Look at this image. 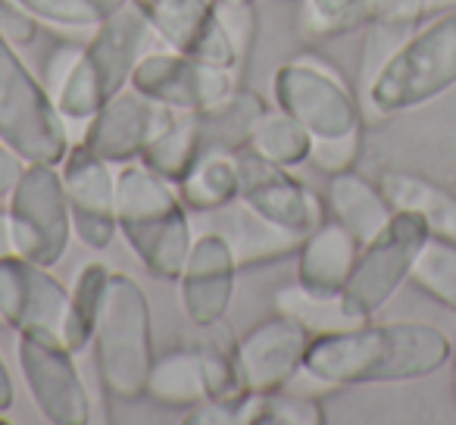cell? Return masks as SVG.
Returning <instances> with one entry per match:
<instances>
[{
  "label": "cell",
  "mask_w": 456,
  "mask_h": 425,
  "mask_svg": "<svg viewBox=\"0 0 456 425\" xmlns=\"http://www.w3.org/2000/svg\"><path fill=\"white\" fill-rule=\"evenodd\" d=\"M453 344L425 323H360L313 335L297 379L316 388L391 385L437 372L450 363Z\"/></svg>",
  "instance_id": "1"
},
{
  "label": "cell",
  "mask_w": 456,
  "mask_h": 425,
  "mask_svg": "<svg viewBox=\"0 0 456 425\" xmlns=\"http://www.w3.org/2000/svg\"><path fill=\"white\" fill-rule=\"evenodd\" d=\"M116 223L147 273L166 282L178 279L194 244V232L175 184L147 169L144 163L119 166Z\"/></svg>",
  "instance_id": "2"
},
{
  "label": "cell",
  "mask_w": 456,
  "mask_h": 425,
  "mask_svg": "<svg viewBox=\"0 0 456 425\" xmlns=\"http://www.w3.org/2000/svg\"><path fill=\"white\" fill-rule=\"evenodd\" d=\"M151 32V22L132 4L103 20L82 45L76 66L53 94L63 119L88 122L103 103L126 91L132 85L134 66L147 53Z\"/></svg>",
  "instance_id": "3"
},
{
  "label": "cell",
  "mask_w": 456,
  "mask_h": 425,
  "mask_svg": "<svg viewBox=\"0 0 456 425\" xmlns=\"http://www.w3.org/2000/svg\"><path fill=\"white\" fill-rule=\"evenodd\" d=\"M94 360L103 391L122 404L147 397L153 354V316L144 288L126 273H110L107 300L94 329Z\"/></svg>",
  "instance_id": "4"
},
{
  "label": "cell",
  "mask_w": 456,
  "mask_h": 425,
  "mask_svg": "<svg viewBox=\"0 0 456 425\" xmlns=\"http://www.w3.org/2000/svg\"><path fill=\"white\" fill-rule=\"evenodd\" d=\"M456 85V10L416 32L362 91V110L372 116L403 113L441 97Z\"/></svg>",
  "instance_id": "5"
},
{
  "label": "cell",
  "mask_w": 456,
  "mask_h": 425,
  "mask_svg": "<svg viewBox=\"0 0 456 425\" xmlns=\"http://www.w3.org/2000/svg\"><path fill=\"white\" fill-rule=\"evenodd\" d=\"M0 141L13 147L26 163L60 166L69 151V128L63 113L4 32H0Z\"/></svg>",
  "instance_id": "6"
},
{
  "label": "cell",
  "mask_w": 456,
  "mask_h": 425,
  "mask_svg": "<svg viewBox=\"0 0 456 425\" xmlns=\"http://www.w3.org/2000/svg\"><path fill=\"white\" fill-rule=\"evenodd\" d=\"M431 229L412 209H394L387 225L360 248L356 263L344 282L341 300L344 313L354 323H369L387 300L397 294V288L410 279L422 244L428 241Z\"/></svg>",
  "instance_id": "7"
},
{
  "label": "cell",
  "mask_w": 456,
  "mask_h": 425,
  "mask_svg": "<svg viewBox=\"0 0 456 425\" xmlns=\"http://www.w3.org/2000/svg\"><path fill=\"white\" fill-rule=\"evenodd\" d=\"M275 107L291 113L313 141L362 135V103L319 57H291L273 76Z\"/></svg>",
  "instance_id": "8"
},
{
  "label": "cell",
  "mask_w": 456,
  "mask_h": 425,
  "mask_svg": "<svg viewBox=\"0 0 456 425\" xmlns=\"http://www.w3.org/2000/svg\"><path fill=\"white\" fill-rule=\"evenodd\" d=\"M7 213L16 254L47 269L63 260L72 238V217L60 166L26 163L13 194L7 197Z\"/></svg>",
  "instance_id": "9"
},
{
  "label": "cell",
  "mask_w": 456,
  "mask_h": 425,
  "mask_svg": "<svg viewBox=\"0 0 456 425\" xmlns=\"http://www.w3.org/2000/svg\"><path fill=\"white\" fill-rule=\"evenodd\" d=\"M22 379L41 416L53 425H88L91 394L76 366V350L57 331H20L16 341Z\"/></svg>",
  "instance_id": "10"
},
{
  "label": "cell",
  "mask_w": 456,
  "mask_h": 425,
  "mask_svg": "<svg viewBox=\"0 0 456 425\" xmlns=\"http://www.w3.org/2000/svg\"><path fill=\"white\" fill-rule=\"evenodd\" d=\"M132 88H138L141 94L175 110V113H182V110L207 113L235 94L238 76L228 66L209 63V60L169 47V51H147L138 60Z\"/></svg>",
  "instance_id": "11"
},
{
  "label": "cell",
  "mask_w": 456,
  "mask_h": 425,
  "mask_svg": "<svg viewBox=\"0 0 456 425\" xmlns=\"http://www.w3.org/2000/svg\"><path fill=\"white\" fill-rule=\"evenodd\" d=\"M238 200L275 229L304 241L322 223L319 197L288 166L260 157L254 147H238Z\"/></svg>",
  "instance_id": "12"
},
{
  "label": "cell",
  "mask_w": 456,
  "mask_h": 425,
  "mask_svg": "<svg viewBox=\"0 0 456 425\" xmlns=\"http://www.w3.org/2000/svg\"><path fill=\"white\" fill-rule=\"evenodd\" d=\"M66 203L72 217V235L91 250H107L119 235L116 223V176L107 159L91 153L78 141L69 144L60 163Z\"/></svg>",
  "instance_id": "13"
},
{
  "label": "cell",
  "mask_w": 456,
  "mask_h": 425,
  "mask_svg": "<svg viewBox=\"0 0 456 425\" xmlns=\"http://www.w3.org/2000/svg\"><path fill=\"white\" fill-rule=\"evenodd\" d=\"M172 116H175V110L151 101L128 85L85 122L82 144L101 159H107L110 166L138 163L147 144L163 132V126Z\"/></svg>",
  "instance_id": "14"
},
{
  "label": "cell",
  "mask_w": 456,
  "mask_h": 425,
  "mask_svg": "<svg viewBox=\"0 0 456 425\" xmlns=\"http://www.w3.org/2000/svg\"><path fill=\"white\" fill-rule=\"evenodd\" d=\"M69 288L47 266L20 254L0 257V323L20 331H57L63 338Z\"/></svg>",
  "instance_id": "15"
},
{
  "label": "cell",
  "mask_w": 456,
  "mask_h": 425,
  "mask_svg": "<svg viewBox=\"0 0 456 425\" xmlns=\"http://www.w3.org/2000/svg\"><path fill=\"white\" fill-rule=\"evenodd\" d=\"M235 250L222 232H203L194 238L178 273V294H182V310L197 329H207L213 323H222L235 298L238 279Z\"/></svg>",
  "instance_id": "16"
},
{
  "label": "cell",
  "mask_w": 456,
  "mask_h": 425,
  "mask_svg": "<svg viewBox=\"0 0 456 425\" xmlns=\"http://www.w3.org/2000/svg\"><path fill=\"white\" fill-rule=\"evenodd\" d=\"M313 331L300 319L275 310L238 338L250 394L279 391L297 379Z\"/></svg>",
  "instance_id": "17"
},
{
  "label": "cell",
  "mask_w": 456,
  "mask_h": 425,
  "mask_svg": "<svg viewBox=\"0 0 456 425\" xmlns=\"http://www.w3.org/2000/svg\"><path fill=\"white\" fill-rule=\"evenodd\" d=\"M151 29L172 47L238 72V53L222 32L209 0H128Z\"/></svg>",
  "instance_id": "18"
},
{
  "label": "cell",
  "mask_w": 456,
  "mask_h": 425,
  "mask_svg": "<svg viewBox=\"0 0 456 425\" xmlns=\"http://www.w3.org/2000/svg\"><path fill=\"white\" fill-rule=\"evenodd\" d=\"M360 248L338 219H322L297 248V285L316 298H338Z\"/></svg>",
  "instance_id": "19"
},
{
  "label": "cell",
  "mask_w": 456,
  "mask_h": 425,
  "mask_svg": "<svg viewBox=\"0 0 456 425\" xmlns=\"http://www.w3.org/2000/svg\"><path fill=\"white\" fill-rule=\"evenodd\" d=\"M425 0H369L360 51V91H366L387 60L419 32Z\"/></svg>",
  "instance_id": "20"
},
{
  "label": "cell",
  "mask_w": 456,
  "mask_h": 425,
  "mask_svg": "<svg viewBox=\"0 0 456 425\" xmlns=\"http://www.w3.org/2000/svg\"><path fill=\"white\" fill-rule=\"evenodd\" d=\"M325 207H329V217L338 219L360 244L372 241L387 225V219L394 217V207L381 191V184L369 182L356 169L329 176Z\"/></svg>",
  "instance_id": "21"
},
{
  "label": "cell",
  "mask_w": 456,
  "mask_h": 425,
  "mask_svg": "<svg viewBox=\"0 0 456 425\" xmlns=\"http://www.w3.org/2000/svg\"><path fill=\"white\" fill-rule=\"evenodd\" d=\"M197 356H200L207 400H219V404L232 406L248 404L250 385L244 375L241 347H238V335L228 329L225 319L203 329L200 341H197Z\"/></svg>",
  "instance_id": "22"
},
{
  "label": "cell",
  "mask_w": 456,
  "mask_h": 425,
  "mask_svg": "<svg viewBox=\"0 0 456 425\" xmlns=\"http://www.w3.org/2000/svg\"><path fill=\"white\" fill-rule=\"evenodd\" d=\"M394 209H412L428 223L431 235L456 244V194L444 184L406 169H385L379 178Z\"/></svg>",
  "instance_id": "23"
},
{
  "label": "cell",
  "mask_w": 456,
  "mask_h": 425,
  "mask_svg": "<svg viewBox=\"0 0 456 425\" xmlns=\"http://www.w3.org/2000/svg\"><path fill=\"white\" fill-rule=\"evenodd\" d=\"M219 213H225L219 232L228 238V244L235 250L238 266H263V263H275L297 254L300 238L275 229L273 223L256 217L254 209H248L241 200L228 203Z\"/></svg>",
  "instance_id": "24"
},
{
  "label": "cell",
  "mask_w": 456,
  "mask_h": 425,
  "mask_svg": "<svg viewBox=\"0 0 456 425\" xmlns=\"http://www.w3.org/2000/svg\"><path fill=\"white\" fill-rule=\"evenodd\" d=\"M184 207L194 213H219L238 200V157L225 147H207L175 184Z\"/></svg>",
  "instance_id": "25"
},
{
  "label": "cell",
  "mask_w": 456,
  "mask_h": 425,
  "mask_svg": "<svg viewBox=\"0 0 456 425\" xmlns=\"http://www.w3.org/2000/svg\"><path fill=\"white\" fill-rule=\"evenodd\" d=\"M200 153H203L200 113L182 110V113L172 116V119L163 126V132L147 144V151L141 153L138 163H144L147 169H153L157 176H163L166 182L178 184Z\"/></svg>",
  "instance_id": "26"
},
{
  "label": "cell",
  "mask_w": 456,
  "mask_h": 425,
  "mask_svg": "<svg viewBox=\"0 0 456 425\" xmlns=\"http://www.w3.org/2000/svg\"><path fill=\"white\" fill-rule=\"evenodd\" d=\"M147 397L163 406H178V410H191L200 400H207L197 344L157 354L151 375H147Z\"/></svg>",
  "instance_id": "27"
},
{
  "label": "cell",
  "mask_w": 456,
  "mask_h": 425,
  "mask_svg": "<svg viewBox=\"0 0 456 425\" xmlns=\"http://www.w3.org/2000/svg\"><path fill=\"white\" fill-rule=\"evenodd\" d=\"M266 101L256 91L238 88L225 103L200 113L203 126V151L207 147H225V151H238L250 141L256 119L266 113Z\"/></svg>",
  "instance_id": "28"
},
{
  "label": "cell",
  "mask_w": 456,
  "mask_h": 425,
  "mask_svg": "<svg viewBox=\"0 0 456 425\" xmlns=\"http://www.w3.org/2000/svg\"><path fill=\"white\" fill-rule=\"evenodd\" d=\"M110 288V269L103 263H88L78 273L76 285L69 291V310H66L63 323V341L69 344V350L82 354L91 341H94L97 319H101L103 300H107Z\"/></svg>",
  "instance_id": "29"
},
{
  "label": "cell",
  "mask_w": 456,
  "mask_h": 425,
  "mask_svg": "<svg viewBox=\"0 0 456 425\" xmlns=\"http://www.w3.org/2000/svg\"><path fill=\"white\" fill-rule=\"evenodd\" d=\"M248 147H254L260 157L273 159V163L294 169V166H300V163L310 159L313 138L291 113H285L281 107H275V110H266V113L256 119Z\"/></svg>",
  "instance_id": "30"
},
{
  "label": "cell",
  "mask_w": 456,
  "mask_h": 425,
  "mask_svg": "<svg viewBox=\"0 0 456 425\" xmlns=\"http://www.w3.org/2000/svg\"><path fill=\"white\" fill-rule=\"evenodd\" d=\"M325 410L313 394L279 388V391L250 394L244 404V425H322Z\"/></svg>",
  "instance_id": "31"
},
{
  "label": "cell",
  "mask_w": 456,
  "mask_h": 425,
  "mask_svg": "<svg viewBox=\"0 0 456 425\" xmlns=\"http://www.w3.org/2000/svg\"><path fill=\"white\" fill-rule=\"evenodd\" d=\"M410 282L419 291L456 313V244L447 238L428 235V241L422 244L416 263H412Z\"/></svg>",
  "instance_id": "32"
},
{
  "label": "cell",
  "mask_w": 456,
  "mask_h": 425,
  "mask_svg": "<svg viewBox=\"0 0 456 425\" xmlns=\"http://www.w3.org/2000/svg\"><path fill=\"white\" fill-rule=\"evenodd\" d=\"M126 4L128 0H22V7L41 26L60 29V32H94Z\"/></svg>",
  "instance_id": "33"
},
{
  "label": "cell",
  "mask_w": 456,
  "mask_h": 425,
  "mask_svg": "<svg viewBox=\"0 0 456 425\" xmlns=\"http://www.w3.org/2000/svg\"><path fill=\"white\" fill-rule=\"evenodd\" d=\"M275 310L288 313V316L300 319L313 335H322V331H338L350 329V325H360L344 313L341 300L338 298H316V294L304 291V288L294 282V285H281L275 291Z\"/></svg>",
  "instance_id": "34"
},
{
  "label": "cell",
  "mask_w": 456,
  "mask_h": 425,
  "mask_svg": "<svg viewBox=\"0 0 456 425\" xmlns=\"http://www.w3.org/2000/svg\"><path fill=\"white\" fill-rule=\"evenodd\" d=\"M369 0H304L297 29L304 38H335L362 26Z\"/></svg>",
  "instance_id": "35"
},
{
  "label": "cell",
  "mask_w": 456,
  "mask_h": 425,
  "mask_svg": "<svg viewBox=\"0 0 456 425\" xmlns=\"http://www.w3.org/2000/svg\"><path fill=\"white\" fill-rule=\"evenodd\" d=\"M216 16H219L222 32L228 35L232 47L238 53V69L248 63L250 51L256 41V10L254 4H216Z\"/></svg>",
  "instance_id": "36"
},
{
  "label": "cell",
  "mask_w": 456,
  "mask_h": 425,
  "mask_svg": "<svg viewBox=\"0 0 456 425\" xmlns=\"http://www.w3.org/2000/svg\"><path fill=\"white\" fill-rule=\"evenodd\" d=\"M360 153H362V135H354V138H341V141H313L310 159L319 172L335 176V172L354 169Z\"/></svg>",
  "instance_id": "37"
},
{
  "label": "cell",
  "mask_w": 456,
  "mask_h": 425,
  "mask_svg": "<svg viewBox=\"0 0 456 425\" xmlns=\"http://www.w3.org/2000/svg\"><path fill=\"white\" fill-rule=\"evenodd\" d=\"M0 32L13 45H32L41 32V22L22 7V0H0Z\"/></svg>",
  "instance_id": "38"
},
{
  "label": "cell",
  "mask_w": 456,
  "mask_h": 425,
  "mask_svg": "<svg viewBox=\"0 0 456 425\" xmlns=\"http://www.w3.org/2000/svg\"><path fill=\"white\" fill-rule=\"evenodd\" d=\"M78 51H82V45L57 41V45L45 53V72H41V82H45V88L51 91V97L57 94L60 85H63L66 76L72 72V66H76V60H78Z\"/></svg>",
  "instance_id": "39"
},
{
  "label": "cell",
  "mask_w": 456,
  "mask_h": 425,
  "mask_svg": "<svg viewBox=\"0 0 456 425\" xmlns=\"http://www.w3.org/2000/svg\"><path fill=\"white\" fill-rule=\"evenodd\" d=\"M184 425H244V406L219 404V400H200L191 406Z\"/></svg>",
  "instance_id": "40"
},
{
  "label": "cell",
  "mask_w": 456,
  "mask_h": 425,
  "mask_svg": "<svg viewBox=\"0 0 456 425\" xmlns=\"http://www.w3.org/2000/svg\"><path fill=\"white\" fill-rule=\"evenodd\" d=\"M22 169H26V159H22L10 144L0 141V200H7V197L13 194Z\"/></svg>",
  "instance_id": "41"
},
{
  "label": "cell",
  "mask_w": 456,
  "mask_h": 425,
  "mask_svg": "<svg viewBox=\"0 0 456 425\" xmlns=\"http://www.w3.org/2000/svg\"><path fill=\"white\" fill-rule=\"evenodd\" d=\"M16 400V388H13V375H10L7 363L0 356V413H7Z\"/></svg>",
  "instance_id": "42"
},
{
  "label": "cell",
  "mask_w": 456,
  "mask_h": 425,
  "mask_svg": "<svg viewBox=\"0 0 456 425\" xmlns=\"http://www.w3.org/2000/svg\"><path fill=\"white\" fill-rule=\"evenodd\" d=\"M16 254L13 250V232H10V213L7 207H0V257Z\"/></svg>",
  "instance_id": "43"
},
{
  "label": "cell",
  "mask_w": 456,
  "mask_h": 425,
  "mask_svg": "<svg viewBox=\"0 0 456 425\" xmlns=\"http://www.w3.org/2000/svg\"><path fill=\"white\" fill-rule=\"evenodd\" d=\"M456 10V0H425V13H447Z\"/></svg>",
  "instance_id": "44"
},
{
  "label": "cell",
  "mask_w": 456,
  "mask_h": 425,
  "mask_svg": "<svg viewBox=\"0 0 456 425\" xmlns=\"http://www.w3.org/2000/svg\"><path fill=\"white\" fill-rule=\"evenodd\" d=\"M450 388H453V404H456V344L450 350Z\"/></svg>",
  "instance_id": "45"
},
{
  "label": "cell",
  "mask_w": 456,
  "mask_h": 425,
  "mask_svg": "<svg viewBox=\"0 0 456 425\" xmlns=\"http://www.w3.org/2000/svg\"><path fill=\"white\" fill-rule=\"evenodd\" d=\"M219 4H254V0H219Z\"/></svg>",
  "instance_id": "46"
},
{
  "label": "cell",
  "mask_w": 456,
  "mask_h": 425,
  "mask_svg": "<svg viewBox=\"0 0 456 425\" xmlns=\"http://www.w3.org/2000/svg\"><path fill=\"white\" fill-rule=\"evenodd\" d=\"M209 4H213V7H216V4H219V0H209Z\"/></svg>",
  "instance_id": "47"
}]
</instances>
